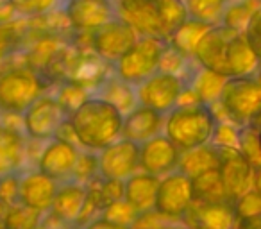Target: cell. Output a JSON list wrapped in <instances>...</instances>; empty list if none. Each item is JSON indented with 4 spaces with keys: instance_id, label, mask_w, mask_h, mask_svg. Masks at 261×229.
Listing matches in <instances>:
<instances>
[{
    "instance_id": "cell-1",
    "label": "cell",
    "mask_w": 261,
    "mask_h": 229,
    "mask_svg": "<svg viewBox=\"0 0 261 229\" xmlns=\"http://www.w3.org/2000/svg\"><path fill=\"white\" fill-rule=\"evenodd\" d=\"M70 125L83 149L100 152L122 138L123 115L111 102L90 95L70 115Z\"/></svg>"
},
{
    "instance_id": "cell-2",
    "label": "cell",
    "mask_w": 261,
    "mask_h": 229,
    "mask_svg": "<svg viewBox=\"0 0 261 229\" xmlns=\"http://www.w3.org/2000/svg\"><path fill=\"white\" fill-rule=\"evenodd\" d=\"M217 122L211 106L202 102L177 104L165 118L163 131L179 149L188 150L211 143Z\"/></svg>"
},
{
    "instance_id": "cell-3",
    "label": "cell",
    "mask_w": 261,
    "mask_h": 229,
    "mask_svg": "<svg viewBox=\"0 0 261 229\" xmlns=\"http://www.w3.org/2000/svg\"><path fill=\"white\" fill-rule=\"evenodd\" d=\"M218 106L232 124L259 125L261 122V84L256 77H229L224 84Z\"/></svg>"
},
{
    "instance_id": "cell-4",
    "label": "cell",
    "mask_w": 261,
    "mask_h": 229,
    "mask_svg": "<svg viewBox=\"0 0 261 229\" xmlns=\"http://www.w3.org/2000/svg\"><path fill=\"white\" fill-rule=\"evenodd\" d=\"M43 79L27 66L6 70L0 73V111L22 117L31 104L41 97Z\"/></svg>"
},
{
    "instance_id": "cell-5",
    "label": "cell",
    "mask_w": 261,
    "mask_h": 229,
    "mask_svg": "<svg viewBox=\"0 0 261 229\" xmlns=\"http://www.w3.org/2000/svg\"><path fill=\"white\" fill-rule=\"evenodd\" d=\"M167 45L168 41L160 38L140 36L138 41L113 65V72L120 79L138 86L160 70V59Z\"/></svg>"
},
{
    "instance_id": "cell-6",
    "label": "cell",
    "mask_w": 261,
    "mask_h": 229,
    "mask_svg": "<svg viewBox=\"0 0 261 229\" xmlns=\"http://www.w3.org/2000/svg\"><path fill=\"white\" fill-rule=\"evenodd\" d=\"M68 118L58 98L41 95L22 115L23 135L33 142H48L59 135V129Z\"/></svg>"
},
{
    "instance_id": "cell-7",
    "label": "cell",
    "mask_w": 261,
    "mask_h": 229,
    "mask_svg": "<svg viewBox=\"0 0 261 229\" xmlns=\"http://www.w3.org/2000/svg\"><path fill=\"white\" fill-rule=\"evenodd\" d=\"M185 86L186 84L181 77L158 70L154 75L136 86L138 104L154 109L161 115H168L179 104Z\"/></svg>"
},
{
    "instance_id": "cell-8",
    "label": "cell",
    "mask_w": 261,
    "mask_h": 229,
    "mask_svg": "<svg viewBox=\"0 0 261 229\" xmlns=\"http://www.w3.org/2000/svg\"><path fill=\"white\" fill-rule=\"evenodd\" d=\"M138 33L125 20L115 18L106 23V26L91 31L90 41L91 48H93V52L98 58L115 65L138 41Z\"/></svg>"
},
{
    "instance_id": "cell-9",
    "label": "cell",
    "mask_w": 261,
    "mask_h": 229,
    "mask_svg": "<svg viewBox=\"0 0 261 229\" xmlns=\"http://www.w3.org/2000/svg\"><path fill=\"white\" fill-rule=\"evenodd\" d=\"M220 152V175L225 193L231 202L254 188V167L240 149L218 147Z\"/></svg>"
},
{
    "instance_id": "cell-10",
    "label": "cell",
    "mask_w": 261,
    "mask_h": 229,
    "mask_svg": "<svg viewBox=\"0 0 261 229\" xmlns=\"http://www.w3.org/2000/svg\"><path fill=\"white\" fill-rule=\"evenodd\" d=\"M140 168V145L120 138L98 152V175L125 181Z\"/></svg>"
},
{
    "instance_id": "cell-11",
    "label": "cell",
    "mask_w": 261,
    "mask_h": 229,
    "mask_svg": "<svg viewBox=\"0 0 261 229\" xmlns=\"http://www.w3.org/2000/svg\"><path fill=\"white\" fill-rule=\"evenodd\" d=\"M193 202L192 177L175 170L161 177L156 197V210L174 220H181Z\"/></svg>"
},
{
    "instance_id": "cell-12",
    "label": "cell",
    "mask_w": 261,
    "mask_h": 229,
    "mask_svg": "<svg viewBox=\"0 0 261 229\" xmlns=\"http://www.w3.org/2000/svg\"><path fill=\"white\" fill-rule=\"evenodd\" d=\"M65 16L75 31H91L118 18V6L113 0H65Z\"/></svg>"
},
{
    "instance_id": "cell-13",
    "label": "cell",
    "mask_w": 261,
    "mask_h": 229,
    "mask_svg": "<svg viewBox=\"0 0 261 229\" xmlns=\"http://www.w3.org/2000/svg\"><path fill=\"white\" fill-rule=\"evenodd\" d=\"M79 154L81 150L77 149L75 143L56 136V138L48 140V143L38 156V170L56 179L58 183L70 181L77 160H79Z\"/></svg>"
},
{
    "instance_id": "cell-14",
    "label": "cell",
    "mask_w": 261,
    "mask_h": 229,
    "mask_svg": "<svg viewBox=\"0 0 261 229\" xmlns=\"http://www.w3.org/2000/svg\"><path fill=\"white\" fill-rule=\"evenodd\" d=\"M181 152L182 150L167 135H158L140 145V168L147 174L165 177L177 170Z\"/></svg>"
},
{
    "instance_id": "cell-15",
    "label": "cell",
    "mask_w": 261,
    "mask_h": 229,
    "mask_svg": "<svg viewBox=\"0 0 261 229\" xmlns=\"http://www.w3.org/2000/svg\"><path fill=\"white\" fill-rule=\"evenodd\" d=\"M185 225L192 229H234L238 224V215L234 202H200L193 200L182 217Z\"/></svg>"
},
{
    "instance_id": "cell-16",
    "label": "cell",
    "mask_w": 261,
    "mask_h": 229,
    "mask_svg": "<svg viewBox=\"0 0 261 229\" xmlns=\"http://www.w3.org/2000/svg\"><path fill=\"white\" fill-rule=\"evenodd\" d=\"M234 31L227 29L224 26H215L204 34V38L199 41L195 50V59L202 68H207L211 72H217L220 75L229 77L227 66V47L231 38L234 36Z\"/></svg>"
},
{
    "instance_id": "cell-17",
    "label": "cell",
    "mask_w": 261,
    "mask_h": 229,
    "mask_svg": "<svg viewBox=\"0 0 261 229\" xmlns=\"http://www.w3.org/2000/svg\"><path fill=\"white\" fill-rule=\"evenodd\" d=\"M58 188L59 183L40 170L22 174V179H20V204L38 210L41 213H48L52 210Z\"/></svg>"
},
{
    "instance_id": "cell-18",
    "label": "cell",
    "mask_w": 261,
    "mask_h": 229,
    "mask_svg": "<svg viewBox=\"0 0 261 229\" xmlns=\"http://www.w3.org/2000/svg\"><path fill=\"white\" fill-rule=\"evenodd\" d=\"M165 117L167 115H161L150 108L138 106L123 117L122 138L142 145L161 135V131L165 129Z\"/></svg>"
},
{
    "instance_id": "cell-19",
    "label": "cell",
    "mask_w": 261,
    "mask_h": 229,
    "mask_svg": "<svg viewBox=\"0 0 261 229\" xmlns=\"http://www.w3.org/2000/svg\"><path fill=\"white\" fill-rule=\"evenodd\" d=\"M118 18L125 20L140 36H152L167 41L158 16L156 6L152 2H133V4H118Z\"/></svg>"
},
{
    "instance_id": "cell-20",
    "label": "cell",
    "mask_w": 261,
    "mask_h": 229,
    "mask_svg": "<svg viewBox=\"0 0 261 229\" xmlns=\"http://www.w3.org/2000/svg\"><path fill=\"white\" fill-rule=\"evenodd\" d=\"M161 177L147 172H136L125 179V197L123 199L140 215L156 210V197Z\"/></svg>"
},
{
    "instance_id": "cell-21",
    "label": "cell",
    "mask_w": 261,
    "mask_h": 229,
    "mask_svg": "<svg viewBox=\"0 0 261 229\" xmlns=\"http://www.w3.org/2000/svg\"><path fill=\"white\" fill-rule=\"evenodd\" d=\"M88 195V188L75 181H63L59 183L58 193H56L54 204H52L50 213L61 218L63 222L73 225L79 217L81 210L84 206V200Z\"/></svg>"
},
{
    "instance_id": "cell-22",
    "label": "cell",
    "mask_w": 261,
    "mask_h": 229,
    "mask_svg": "<svg viewBox=\"0 0 261 229\" xmlns=\"http://www.w3.org/2000/svg\"><path fill=\"white\" fill-rule=\"evenodd\" d=\"M229 77H254L261 68V59L247 41L245 34H234L227 47Z\"/></svg>"
},
{
    "instance_id": "cell-23",
    "label": "cell",
    "mask_w": 261,
    "mask_h": 229,
    "mask_svg": "<svg viewBox=\"0 0 261 229\" xmlns=\"http://www.w3.org/2000/svg\"><path fill=\"white\" fill-rule=\"evenodd\" d=\"M93 95L111 102L113 106H116L123 117L140 106L138 97H136V86L129 84L127 81L120 79L115 72L109 73V75L95 88Z\"/></svg>"
},
{
    "instance_id": "cell-24",
    "label": "cell",
    "mask_w": 261,
    "mask_h": 229,
    "mask_svg": "<svg viewBox=\"0 0 261 229\" xmlns=\"http://www.w3.org/2000/svg\"><path fill=\"white\" fill-rule=\"evenodd\" d=\"M25 136L18 129L0 124V175L20 170L25 160Z\"/></svg>"
},
{
    "instance_id": "cell-25",
    "label": "cell",
    "mask_w": 261,
    "mask_h": 229,
    "mask_svg": "<svg viewBox=\"0 0 261 229\" xmlns=\"http://www.w3.org/2000/svg\"><path fill=\"white\" fill-rule=\"evenodd\" d=\"M217 168H220L218 147L213 145V143H206V145L195 147V149L182 150L177 170L193 179L197 175L204 174V172L217 170Z\"/></svg>"
},
{
    "instance_id": "cell-26",
    "label": "cell",
    "mask_w": 261,
    "mask_h": 229,
    "mask_svg": "<svg viewBox=\"0 0 261 229\" xmlns=\"http://www.w3.org/2000/svg\"><path fill=\"white\" fill-rule=\"evenodd\" d=\"M229 77L220 75L217 72H211L207 68H202L199 65V68L192 73V77L188 79L186 86H190L193 90V93L197 95L199 102L207 106H215L220 100L222 90H224V84Z\"/></svg>"
},
{
    "instance_id": "cell-27",
    "label": "cell",
    "mask_w": 261,
    "mask_h": 229,
    "mask_svg": "<svg viewBox=\"0 0 261 229\" xmlns=\"http://www.w3.org/2000/svg\"><path fill=\"white\" fill-rule=\"evenodd\" d=\"M211 29V26H206L202 22H197V20L188 18L168 40V45L174 47L175 50H179L182 56L192 59L195 56L197 45L204 38V34Z\"/></svg>"
},
{
    "instance_id": "cell-28",
    "label": "cell",
    "mask_w": 261,
    "mask_h": 229,
    "mask_svg": "<svg viewBox=\"0 0 261 229\" xmlns=\"http://www.w3.org/2000/svg\"><path fill=\"white\" fill-rule=\"evenodd\" d=\"M192 188H193V200H200V202H222V200H229L218 168L217 170L204 172V174L193 177Z\"/></svg>"
},
{
    "instance_id": "cell-29",
    "label": "cell",
    "mask_w": 261,
    "mask_h": 229,
    "mask_svg": "<svg viewBox=\"0 0 261 229\" xmlns=\"http://www.w3.org/2000/svg\"><path fill=\"white\" fill-rule=\"evenodd\" d=\"M154 6L163 27V34L168 41L172 34L190 18L185 0H154Z\"/></svg>"
},
{
    "instance_id": "cell-30",
    "label": "cell",
    "mask_w": 261,
    "mask_h": 229,
    "mask_svg": "<svg viewBox=\"0 0 261 229\" xmlns=\"http://www.w3.org/2000/svg\"><path fill=\"white\" fill-rule=\"evenodd\" d=\"M188 16L206 26H222V18L229 6V0H185Z\"/></svg>"
},
{
    "instance_id": "cell-31",
    "label": "cell",
    "mask_w": 261,
    "mask_h": 229,
    "mask_svg": "<svg viewBox=\"0 0 261 229\" xmlns=\"http://www.w3.org/2000/svg\"><path fill=\"white\" fill-rule=\"evenodd\" d=\"M257 6H254V0H245V2H231L227 6L224 13V18H222V26L227 27V29L234 31L238 34H243L250 22V16H252L254 9Z\"/></svg>"
},
{
    "instance_id": "cell-32",
    "label": "cell",
    "mask_w": 261,
    "mask_h": 229,
    "mask_svg": "<svg viewBox=\"0 0 261 229\" xmlns=\"http://www.w3.org/2000/svg\"><path fill=\"white\" fill-rule=\"evenodd\" d=\"M45 213L38 210H33L23 204L11 206L6 215L4 229H38L43 220Z\"/></svg>"
},
{
    "instance_id": "cell-33",
    "label": "cell",
    "mask_w": 261,
    "mask_h": 229,
    "mask_svg": "<svg viewBox=\"0 0 261 229\" xmlns=\"http://www.w3.org/2000/svg\"><path fill=\"white\" fill-rule=\"evenodd\" d=\"M88 188L93 190L98 195L102 210L106 206H109V204L118 202V200H122L125 197V181H120V179H104L100 175H97L88 185Z\"/></svg>"
},
{
    "instance_id": "cell-34",
    "label": "cell",
    "mask_w": 261,
    "mask_h": 229,
    "mask_svg": "<svg viewBox=\"0 0 261 229\" xmlns=\"http://www.w3.org/2000/svg\"><path fill=\"white\" fill-rule=\"evenodd\" d=\"M65 0H9L16 15L25 18H38L61 8Z\"/></svg>"
},
{
    "instance_id": "cell-35",
    "label": "cell",
    "mask_w": 261,
    "mask_h": 229,
    "mask_svg": "<svg viewBox=\"0 0 261 229\" xmlns=\"http://www.w3.org/2000/svg\"><path fill=\"white\" fill-rule=\"evenodd\" d=\"M90 95L91 93L88 88L81 86V84L73 83V81H65V83L59 86L56 98H58V102L63 106V109L68 113V117H70V115H72V113L75 111V109L79 108Z\"/></svg>"
},
{
    "instance_id": "cell-36",
    "label": "cell",
    "mask_w": 261,
    "mask_h": 229,
    "mask_svg": "<svg viewBox=\"0 0 261 229\" xmlns=\"http://www.w3.org/2000/svg\"><path fill=\"white\" fill-rule=\"evenodd\" d=\"M193 58H186V56H182L179 50H175L174 47H170V45H167V48L163 50V54H161V59H160V72H165V73H172V75H177L182 79V72H190V77H192V73L195 72V70L190 68V65H192ZM188 83V81H186Z\"/></svg>"
},
{
    "instance_id": "cell-37",
    "label": "cell",
    "mask_w": 261,
    "mask_h": 229,
    "mask_svg": "<svg viewBox=\"0 0 261 229\" xmlns=\"http://www.w3.org/2000/svg\"><path fill=\"white\" fill-rule=\"evenodd\" d=\"M100 217L109 222H113V224H118V225H123V227L133 229L135 222L138 220L140 213L130 206L125 199H122V200H118V202H113V204H109V206H106L104 210H102Z\"/></svg>"
},
{
    "instance_id": "cell-38",
    "label": "cell",
    "mask_w": 261,
    "mask_h": 229,
    "mask_svg": "<svg viewBox=\"0 0 261 229\" xmlns=\"http://www.w3.org/2000/svg\"><path fill=\"white\" fill-rule=\"evenodd\" d=\"M97 175H98V152L83 149L79 154L75 168H73L72 181L88 186Z\"/></svg>"
},
{
    "instance_id": "cell-39",
    "label": "cell",
    "mask_w": 261,
    "mask_h": 229,
    "mask_svg": "<svg viewBox=\"0 0 261 229\" xmlns=\"http://www.w3.org/2000/svg\"><path fill=\"white\" fill-rule=\"evenodd\" d=\"M240 150L252 163V167L261 165V149L257 140V125H245L240 129Z\"/></svg>"
},
{
    "instance_id": "cell-40",
    "label": "cell",
    "mask_w": 261,
    "mask_h": 229,
    "mask_svg": "<svg viewBox=\"0 0 261 229\" xmlns=\"http://www.w3.org/2000/svg\"><path fill=\"white\" fill-rule=\"evenodd\" d=\"M240 125L232 124L231 120H218L215 128L211 143L217 147H231V149H240Z\"/></svg>"
},
{
    "instance_id": "cell-41",
    "label": "cell",
    "mask_w": 261,
    "mask_h": 229,
    "mask_svg": "<svg viewBox=\"0 0 261 229\" xmlns=\"http://www.w3.org/2000/svg\"><path fill=\"white\" fill-rule=\"evenodd\" d=\"M16 172H9L6 175H0V199L4 200L9 208L20 204V179L22 174Z\"/></svg>"
},
{
    "instance_id": "cell-42",
    "label": "cell",
    "mask_w": 261,
    "mask_h": 229,
    "mask_svg": "<svg viewBox=\"0 0 261 229\" xmlns=\"http://www.w3.org/2000/svg\"><path fill=\"white\" fill-rule=\"evenodd\" d=\"M236 215L240 218H250V217H261V192L256 188L249 190L245 195H242L234 202Z\"/></svg>"
},
{
    "instance_id": "cell-43",
    "label": "cell",
    "mask_w": 261,
    "mask_h": 229,
    "mask_svg": "<svg viewBox=\"0 0 261 229\" xmlns=\"http://www.w3.org/2000/svg\"><path fill=\"white\" fill-rule=\"evenodd\" d=\"M20 47V34L9 23H0V61L8 59L11 54H15Z\"/></svg>"
},
{
    "instance_id": "cell-44",
    "label": "cell",
    "mask_w": 261,
    "mask_h": 229,
    "mask_svg": "<svg viewBox=\"0 0 261 229\" xmlns=\"http://www.w3.org/2000/svg\"><path fill=\"white\" fill-rule=\"evenodd\" d=\"M243 34H245L250 47L254 48V52L257 54V58L261 59V4L254 9L252 16H250V22Z\"/></svg>"
},
{
    "instance_id": "cell-45",
    "label": "cell",
    "mask_w": 261,
    "mask_h": 229,
    "mask_svg": "<svg viewBox=\"0 0 261 229\" xmlns=\"http://www.w3.org/2000/svg\"><path fill=\"white\" fill-rule=\"evenodd\" d=\"M16 11L9 4V0H0V23H8L11 18H15Z\"/></svg>"
},
{
    "instance_id": "cell-46",
    "label": "cell",
    "mask_w": 261,
    "mask_h": 229,
    "mask_svg": "<svg viewBox=\"0 0 261 229\" xmlns=\"http://www.w3.org/2000/svg\"><path fill=\"white\" fill-rule=\"evenodd\" d=\"M84 229H129V227H123V225L113 224V222H109V220H106V218L98 217V218H95L91 224H88Z\"/></svg>"
},
{
    "instance_id": "cell-47",
    "label": "cell",
    "mask_w": 261,
    "mask_h": 229,
    "mask_svg": "<svg viewBox=\"0 0 261 229\" xmlns=\"http://www.w3.org/2000/svg\"><path fill=\"white\" fill-rule=\"evenodd\" d=\"M234 229H261V217L240 218Z\"/></svg>"
},
{
    "instance_id": "cell-48",
    "label": "cell",
    "mask_w": 261,
    "mask_h": 229,
    "mask_svg": "<svg viewBox=\"0 0 261 229\" xmlns=\"http://www.w3.org/2000/svg\"><path fill=\"white\" fill-rule=\"evenodd\" d=\"M254 188L257 192H261V165L259 167H254Z\"/></svg>"
},
{
    "instance_id": "cell-49",
    "label": "cell",
    "mask_w": 261,
    "mask_h": 229,
    "mask_svg": "<svg viewBox=\"0 0 261 229\" xmlns=\"http://www.w3.org/2000/svg\"><path fill=\"white\" fill-rule=\"evenodd\" d=\"M9 211V206L4 202V200L0 199V227H4V220H6V215Z\"/></svg>"
},
{
    "instance_id": "cell-50",
    "label": "cell",
    "mask_w": 261,
    "mask_h": 229,
    "mask_svg": "<svg viewBox=\"0 0 261 229\" xmlns=\"http://www.w3.org/2000/svg\"><path fill=\"white\" fill-rule=\"evenodd\" d=\"M118 4H133V2H152V0H116Z\"/></svg>"
},
{
    "instance_id": "cell-51",
    "label": "cell",
    "mask_w": 261,
    "mask_h": 229,
    "mask_svg": "<svg viewBox=\"0 0 261 229\" xmlns=\"http://www.w3.org/2000/svg\"><path fill=\"white\" fill-rule=\"evenodd\" d=\"M257 140H259V149H261V122L257 125Z\"/></svg>"
},
{
    "instance_id": "cell-52",
    "label": "cell",
    "mask_w": 261,
    "mask_h": 229,
    "mask_svg": "<svg viewBox=\"0 0 261 229\" xmlns=\"http://www.w3.org/2000/svg\"><path fill=\"white\" fill-rule=\"evenodd\" d=\"M254 77H256V79H257V83L261 84V68L257 70V73H256V75H254Z\"/></svg>"
},
{
    "instance_id": "cell-53",
    "label": "cell",
    "mask_w": 261,
    "mask_h": 229,
    "mask_svg": "<svg viewBox=\"0 0 261 229\" xmlns=\"http://www.w3.org/2000/svg\"><path fill=\"white\" fill-rule=\"evenodd\" d=\"M231 2H245V0H229V4H231Z\"/></svg>"
},
{
    "instance_id": "cell-54",
    "label": "cell",
    "mask_w": 261,
    "mask_h": 229,
    "mask_svg": "<svg viewBox=\"0 0 261 229\" xmlns=\"http://www.w3.org/2000/svg\"><path fill=\"white\" fill-rule=\"evenodd\" d=\"M72 229H81V227H72Z\"/></svg>"
},
{
    "instance_id": "cell-55",
    "label": "cell",
    "mask_w": 261,
    "mask_h": 229,
    "mask_svg": "<svg viewBox=\"0 0 261 229\" xmlns=\"http://www.w3.org/2000/svg\"><path fill=\"white\" fill-rule=\"evenodd\" d=\"M0 229H4V227H0Z\"/></svg>"
}]
</instances>
